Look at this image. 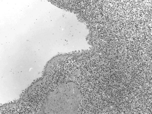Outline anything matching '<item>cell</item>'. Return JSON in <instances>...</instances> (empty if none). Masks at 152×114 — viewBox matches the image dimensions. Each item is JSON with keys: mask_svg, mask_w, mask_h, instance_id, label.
<instances>
[{"mask_svg": "<svg viewBox=\"0 0 152 114\" xmlns=\"http://www.w3.org/2000/svg\"><path fill=\"white\" fill-rule=\"evenodd\" d=\"M81 100V95L74 83L68 82L57 89L49 96L46 104L50 113H76Z\"/></svg>", "mask_w": 152, "mask_h": 114, "instance_id": "cell-1", "label": "cell"}]
</instances>
